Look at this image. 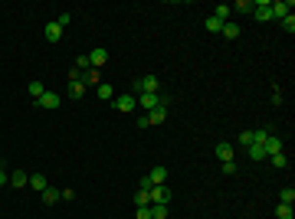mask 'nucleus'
Wrapping results in <instances>:
<instances>
[{
    "label": "nucleus",
    "mask_w": 295,
    "mask_h": 219,
    "mask_svg": "<svg viewBox=\"0 0 295 219\" xmlns=\"http://www.w3.org/2000/svg\"><path fill=\"white\" fill-rule=\"evenodd\" d=\"M246 151H250V160H266V147L262 144H250Z\"/></svg>",
    "instance_id": "nucleus-20"
},
{
    "label": "nucleus",
    "mask_w": 295,
    "mask_h": 219,
    "mask_svg": "<svg viewBox=\"0 0 295 219\" xmlns=\"http://www.w3.org/2000/svg\"><path fill=\"white\" fill-rule=\"evenodd\" d=\"M236 36H240V26H236L233 20H227L223 23V40H236Z\"/></svg>",
    "instance_id": "nucleus-18"
},
{
    "label": "nucleus",
    "mask_w": 295,
    "mask_h": 219,
    "mask_svg": "<svg viewBox=\"0 0 295 219\" xmlns=\"http://www.w3.org/2000/svg\"><path fill=\"white\" fill-rule=\"evenodd\" d=\"M115 108H118V111H135V108H138V99H135L131 92H125V95H115Z\"/></svg>",
    "instance_id": "nucleus-7"
},
{
    "label": "nucleus",
    "mask_w": 295,
    "mask_h": 219,
    "mask_svg": "<svg viewBox=\"0 0 295 219\" xmlns=\"http://www.w3.org/2000/svg\"><path fill=\"white\" fill-rule=\"evenodd\" d=\"M7 180H10V177H7V170H3V164H0V186L7 183Z\"/></svg>",
    "instance_id": "nucleus-37"
},
{
    "label": "nucleus",
    "mask_w": 295,
    "mask_h": 219,
    "mask_svg": "<svg viewBox=\"0 0 295 219\" xmlns=\"http://www.w3.org/2000/svg\"><path fill=\"white\" fill-rule=\"evenodd\" d=\"M10 183H13V186H30V177H26V170H13V174H10Z\"/></svg>",
    "instance_id": "nucleus-17"
},
{
    "label": "nucleus",
    "mask_w": 295,
    "mask_h": 219,
    "mask_svg": "<svg viewBox=\"0 0 295 219\" xmlns=\"http://www.w3.org/2000/svg\"><path fill=\"white\" fill-rule=\"evenodd\" d=\"M252 17H256V20H272V3H269V0H252Z\"/></svg>",
    "instance_id": "nucleus-3"
},
{
    "label": "nucleus",
    "mask_w": 295,
    "mask_h": 219,
    "mask_svg": "<svg viewBox=\"0 0 295 219\" xmlns=\"http://www.w3.org/2000/svg\"><path fill=\"white\" fill-rule=\"evenodd\" d=\"M233 10H236V13H252V0H240Z\"/></svg>",
    "instance_id": "nucleus-30"
},
{
    "label": "nucleus",
    "mask_w": 295,
    "mask_h": 219,
    "mask_svg": "<svg viewBox=\"0 0 295 219\" xmlns=\"http://www.w3.org/2000/svg\"><path fill=\"white\" fill-rule=\"evenodd\" d=\"M164 101V95H158V92H144V95H138V105H141L144 111H151V108H158Z\"/></svg>",
    "instance_id": "nucleus-5"
},
{
    "label": "nucleus",
    "mask_w": 295,
    "mask_h": 219,
    "mask_svg": "<svg viewBox=\"0 0 295 219\" xmlns=\"http://www.w3.org/2000/svg\"><path fill=\"white\" fill-rule=\"evenodd\" d=\"M213 154H217V160H220V164H227V160H233V154H236V147H233L229 141H220L217 147H213Z\"/></svg>",
    "instance_id": "nucleus-6"
},
{
    "label": "nucleus",
    "mask_w": 295,
    "mask_h": 219,
    "mask_svg": "<svg viewBox=\"0 0 295 219\" xmlns=\"http://www.w3.org/2000/svg\"><path fill=\"white\" fill-rule=\"evenodd\" d=\"M223 174H236V160H227L223 164Z\"/></svg>",
    "instance_id": "nucleus-35"
},
{
    "label": "nucleus",
    "mask_w": 295,
    "mask_h": 219,
    "mask_svg": "<svg viewBox=\"0 0 295 219\" xmlns=\"http://www.w3.org/2000/svg\"><path fill=\"white\" fill-rule=\"evenodd\" d=\"M266 160H272L275 167H289V157H285V154H272V157H266Z\"/></svg>",
    "instance_id": "nucleus-29"
},
{
    "label": "nucleus",
    "mask_w": 295,
    "mask_h": 219,
    "mask_svg": "<svg viewBox=\"0 0 295 219\" xmlns=\"http://www.w3.org/2000/svg\"><path fill=\"white\" fill-rule=\"evenodd\" d=\"M135 206H151V203H148V193H144V190H138V193H135Z\"/></svg>",
    "instance_id": "nucleus-32"
},
{
    "label": "nucleus",
    "mask_w": 295,
    "mask_h": 219,
    "mask_svg": "<svg viewBox=\"0 0 295 219\" xmlns=\"http://www.w3.org/2000/svg\"><path fill=\"white\" fill-rule=\"evenodd\" d=\"M236 144H243V147H250V144H252V131H243L240 138H236Z\"/></svg>",
    "instance_id": "nucleus-33"
},
{
    "label": "nucleus",
    "mask_w": 295,
    "mask_h": 219,
    "mask_svg": "<svg viewBox=\"0 0 295 219\" xmlns=\"http://www.w3.org/2000/svg\"><path fill=\"white\" fill-rule=\"evenodd\" d=\"M229 13H233V7H229V3H220V7H213V17H217V20H223V23L229 20Z\"/></svg>",
    "instance_id": "nucleus-21"
},
{
    "label": "nucleus",
    "mask_w": 295,
    "mask_h": 219,
    "mask_svg": "<svg viewBox=\"0 0 295 219\" xmlns=\"http://www.w3.org/2000/svg\"><path fill=\"white\" fill-rule=\"evenodd\" d=\"M151 219H167V203H151Z\"/></svg>",
    "instance_id": "nucleus-22"
},
{
    "label": "nucleus",
    "mask_w": 295,
    "mask_h": 219,
    "mask_svg": "<svg viewBox=\"0 0 295 219\" xmlns=\"http://www.w3.org/2000/svg\"><path fill=\"white\" fill-rule=\"evenodd\" d=\"M59 95H56V92H49V88H46L43 95H40V101H36V105H40V108H59Z\"/></svg>",
    "instance_id": "nucleus-10"
},
{
    "label": "nucleus",
    "mask_w": 295,
    "mask_h": 219,
    "mask_svg": "<svg viewBox=\"0 0 295 219\" xmlns=\"http://www.w3.org/2000/svg\"><path fill=\"white\" fill-rule=\"evenodd\" d=\"M43 33H46V40H49V43H59V40H63V26H59L56 20H49Z\"/></svg>",
    "instance_id": "nucleus-12"
},
{
    "label": "nucleus",
    "mask_w": 295,
    "mask_h": 219,
    "mask_svg": "<svg viewBox=\"0 0 295 219\" xmlns=\"http://www.w3.org/2000/svg\"><path fill=\"white\" fill-rule=\"evenodd\" d=\"M148 180H151L154 186H161V183H167V167H154L151 174H148Z\"/></svg>",
    "instance_id": "nucleus-16"
},
{
    "label": "nucleus",
    "mask_w": 295,
    "mask_h": 219,
    "mask_svg": "<svg viewBox=\"0 0 295 219\" xmlns=\"http://www.w3.org/2000/svg\"><path fill=\"white\" fill-rule=\"evenodd\" d=\"M131 88H135L131 95L138 99V95H144V92H158V88H161V82H158V76H154V72H148V76H141Z\"/></svg>",
    "instance_id": "nucleus-1"
},
{
    "label": "nucleus",
    "mask_w": 295,
    "mask_h": 219,
    "mask_svg": "<svg viewBox=\"0 0 295 219\" xmlns=\"http://www.w3.org/2000/svg\"><path fill=\"white\" fill-rule=\"evenodd\" d=\"M63 199V190H56V186H46L43 190V203L46 206H53V203H59Z\"/></svg>",
    "instance_id": "nucleus-15"
},
{
    "label": "nucleus",
    "mask_w": 295,
    "mask_h": 219,
    "mask_svg": "<svg viewBox=\"0 0 295 219\" xmlns=\"http://www.w3.org/2000/svg\"><path fill=\"white\" fill-rule=\"evenodd\" d=\"M171 197H174V193H171V186H167V183L151 186V190H148V203H171Z\"/></svg>",
    "instance_id": "nucleus-2"
},
{
    "label": "nucleus",
    "mask_w": 295,
    "mask_h": 219,
    "mask_svg": "<svg viewBox=\"0 0 295 219\" xmlns=\"http://www.w3.org/2000/svg\"><path fill=\"white\" fill-rule=\"evenodd\" d=\"M292 13V0H275L272 3V20H285Z\"/></svg>",
    "instance_id": "nucleus-9"
},
{
    "label": "nucleus",
    "mask_w": 295,
    "mask_h": 219,
    "mask_svg": "<svg viewBox=\"0 0 295 219\" xmlns=\"http://www.w3.org/2000/svg\"><path fill=\"white\" fill-rule=\"evenodd\" d=\"M279 23H282V30H285V33H289V36L295 33V17H292V13H289L285 20H279Z\"/></svg>",
    "instance_id": "nucleus-28"
},
{
    "label": "nucleus",
    "mask_w": 295,
    "mask_h": 219,
    "mask_svg": "<svg viewBox=\"0 0 295 219\" xmlns=\"http://www.w3.org/2000/svg\"><path fill=\"white\" fill-rule=\"evenodd\" d=\"M26 92H30L33 101H40V95L46 92V85H43V82H30V85H26Z\"/></svg>",
    "instance_id": "nucleus-19"
},
{
    "label": "nucleus",
    "mask_w": 295,
    "mask_h": 219,
    "mask_svg": "<svg viewBox=\"0 0 295 219\" xmlns=\"http://www.w3.org/2000/svg\"><path fill=\"white\" fill-rule=\"evenodd\" d=\"M204 26H207L210 33H223V20H217L213 13H210V17H207V23H204Z\"/></svg>",
    "instance_id": "nucleus-23"
},
{
    "label": "nucleus",
    "mask_w": 295,
    "mask_h": 219,
    "mask_svg": "<svg viewBox=\"0 0 295 219\" xmlns=\"http://www.w3.org/2000/svg\"><path fill=\"white\" fill-rule=\"evenodd\" d=\"M56 23H59V26H63V30H66V26L72 23V13H59V17H56Z\"/></svg>",
    "instance_id": "nucleus-34"
},
{
    "label": "nucleus",
    "mask_w": 295,
    "mask_h": 219,
    "mask_svg": "<svg viewBox=\"0 0 295 219\" xmlns=\"http://www.w3.org/2000/svg\"><path fill=\"white\" fill-rule=\"evenodd\" d=\"M95 95L102 101H115V88H112L109 82H98V85H95Z\"/></svg>",
    "instance_id": "nucleus-14"
},
{
    "label": "nucleus",
    "mask_w": 295,
    "mask_h": 219,
    "mask_svg": "<svg viewBox=\"0 0 295 219\" xmlns=\"http://www.w3.org/2000/svg\"><path fill=\"white\" fill-rule=\"evenodd\" d=\"M151 186H154L151 180H148V177H141V183H138V190H144V193H148V190H151Z\"/></svg>",
    "instance_id": "nucleus-36"
},
{
    "label": "nucleus",
    "mask_w": 295,
    "mask_h": 219,
    "mask_svg": "<svg viewBox=\"0 0 295 219\" xmlns=\"http://www.w3.org/2000/svg\"><path fill=\"white\" fill-rule=\"evenodd\" d=\"M275 219H295L292 206H285V203H279V206H275Z\"/></svg>",
    "instance_id": "nucleus-25"
},
{
    "label": "nucleus",
    "mask_w": 295,
    "mask_h": 219,
    "mask_svg": "<svg viewBox=\"0 0 295 219\" xmlns=\"http://www.w3.org/2000/svg\"><path fill=\"white\" fill-rule=\"evenodd\" d=\"M30 186H33V190H40V193H43V190H46L49 183H46V177H43V174H33V177H30Z\"/></svg>",
    "instance_id": "nucleus-24"
},
{
    "label": "nucleus",
    "mask_w": 295,
    "mask_h": 219,
    "mask_svg": "<svg viewBox=\"0 0 295 219\" xmlns=\"http://www.w3.org/2000/svg\"><path fill=\"white\" fill-rule=\"evenodd\" d=\"M89 62H92V69H102L105 62H109V53H105V46H95L92 53H89Z\"/></svg>",
    "instance_id": "nucleus-8"
},
{
    "label": "nucleus",
    "mask_w": 295,
    "mask_h": 219,
    "mask_svg": "<svg viewBox=\"0 0 295 219\" xmlns=\"http://www.w3.org/2000/svg\"><path fill=\"white\" fill-rule=\"evenodd\" d=\"M262 147H266V157H272V154H282V138L269 134V138L262 141Z\"/></svg>",
    "instance_id": "nucleus-11"
},
{
    "label": "nucleus",
    "mask_w": 295,
    "mask_h": 219,
    "mask_svg": "<svg viewBox=\"0 0 295 219\" xmlns=\"http://www.w3.org/2000/svg\"><path fill=\"white\" fill-rule=\"evenodd\" d=\"M66 95L79 101L82 95H86V82H82V79H72V82H69V92H66Z\"/></svg>",
    "instance_id": "nucleus-13"
},
{
    "label": "nucleus",
    "mask_w": 295,
    "mask_h": 219,
    "mask_svg": "<svg viewBox=\"0 0 295 219\" xmlns=\"http://www.w3.org/2000/svg\"><path fill=\"white\" fill-rule=\"evenodd\" d=\"M167 105H171V101L164 99L161 105H158V108H151V111H148V124H164V121H167Z\"/></svg>",
    "instance_id": "nucleus-4"
},
{
    "label": "nucleus",
    "mask_w": 295,
    "mask_h": 219,
    "mask_svg": "<svg viewBox=\"0 0 295 219\" xmlns=\"http://www.w3.org/2000/svg\"><path fill=\"white\" fill-rule=\"evenodd\" d=\"M135 219H151V206H135Z\"/></svg>",
    "instance_id": "nucleus-31"
},
{
    "label": "nucleus",
    "mask_w": 295,
    "mask_h": 219,
    "mask_svg": "<svg viewBox=\"0 0 295 219\" xmlns=\"http://www.w3.org/2000/svg\"><path fill=\"white\" fill-rule=\"evenodd\" d=\"M279 203H285V206H292V203H295V190H292V186H285L282 193H279Z\"/></svg>",
    "instance_id": "nucleus-26"
},
{
    "label": "nucleus",
    "mask_w": 295,
    "mask_h": 219,
    "mask_svg": "<svg viewBox=\"0 0 295 219\" xmlns=\"http://www.w3.org/2000/svg\"><path fill=\"white\" fill-rule=\"evenodd\" d=\"M82 82L86 85H98L102 79H98V69H89V72H82Z\"/></svg>",
    "instance_id": "nucleus-27"
}]
</instances>
